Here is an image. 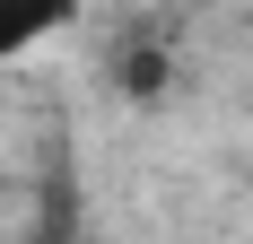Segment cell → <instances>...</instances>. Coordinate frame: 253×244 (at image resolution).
Wrapping results in <instances>:
<instances>
[{
  "mask_svg": "<svg viewBox=\"0 0 253 244\" xmlns=\"http://www.w3.org/2000/svg\"><path fill=\"white\" fill-rule=\"evenodd\" d=\"M70 18H79V0H0V61H26V52H44Z\"/></svg>",
  "mask_w": 253,
  "mask_h": 244,
  "instance_id": "cell-1",
  "label": "cell"
}]
</instances>
